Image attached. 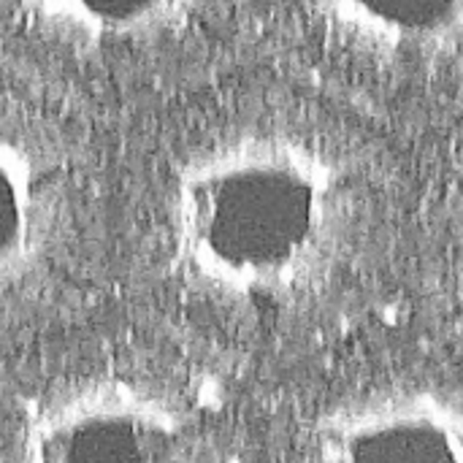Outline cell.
Segmentation results:
<instances>
[{"label": "cell", "mask_w": 463, "mask_h": 463, "mask_svg": "<svg viewBox=\"0 0 463 463\" xmlns=\"http://www.w3.org/2000/svg\"><path fill=\"white\" fill-rule=\"evenodd\" d=\"M369 220V182L320 130L260 125L198 149L168 201L171 255L203 293L301 304L350 266Z\"/></svg>", "instance_id": "obj_1"}, {"label": "cell", "mask_w": 463, "mask_h": 463, "mask_svg": "<svg viewBox=\"0 0 463 463\" xmlns=\"http://www.w3.org/2000/svg\"><path fill=\"white\" fill-rule=\"evenodd\" d=\"M57 228V184L49 165L14 130L0 128V288L22 279Z\"/></svg>", "instance_id": "obj_5"}, {"label": "cell", "mask_w": 463, "mask_h": 463, "mask_svg": "<svg viewBox=\"0 0 463 463\" xmlns=\"http://www.w3.org/2000/svg\"><path fill=\"white\" fill-rule=\"evenodd\" d=\"M19 463H206L184 410L119 377L49 396L27 420Z\"/></svg>", "instance_id": "obj_2"}, {"label": "cell", "mask_w": 463, "mask_h": 463, "mask_svg": "<svg viewBox=\"0 0 463 463\" xmlns=\"http://www.w3.org/2000/svg\"><path fill=\"white\" fill-rule=\"evenodd\" d=\"M450 250H453V266L463 285V171L453 182V198H450Z\"/></svg>", "instance_id": "obj_7"}, {"label": "cell", "mask_w": 463, "mask_h": 463, "mask_svg": "<svg viewBox=\"0 0 463 463\" xmlns=\"http://www.w3.org/2000/svg\"><path fill=\"white\" fill-rule=\"evenodd\" d=\"M323 33L358 62L407 76L463 62V0H309Z\"/></svg>", "instance_id": "obj_4"}, {"label": "cell", "mask_w": 463, "mask_h": 463, "mask_svg": "<svg viewBox=\"0 0 463 463\" xmlns=\"http://www.w3.org/2000/svg\"><path fill=\"white\" fill-rule=\"evenodd\" d=\"M24 14L46 33L92 43L157 41L195 14L201 0H19Z\"/></svg>", "instance_id": "obj_6"}, {"label": "cell", "mask_w": 463, "mask_h": 463, "mask_svg": "<svg viewBox=\"0 0 463 463\" xmlns=\"http://www.w3.org/2000/svg\"><path fill=\"white\" fill-rule=\"evenodd\" d=\"M304 463H463V388L402 383L317 415Z\"/></svg>", "instance_id": "obj_3"}]
</instances>
